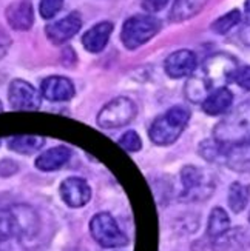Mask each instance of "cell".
Listing matches in <instances>:
<instances>
[{"instance_id": "1", "label": "cell", "mask_w": 250, "mask_h": 251, "mask_svg": "<svg viewBox=\"0 0 250 251\" xmlns=\"http://www.w3.org/2000/svg\"><path fill=\"white\" fill-rule=\"evenodd\" d=\"M213 140L222 150L250 145V100L238 105L213 129Z\"/></svg>"}, {"instance_id": "2", "label": "cell", "mask_w": 250, "mask_h": 251, "mask_svg": "<svg viewBox=\"0 0 250 251\" xmlns=\"http://www.w3.org/2000/svg\"><path fill=\"white\" fill-rule=\"evenodd\" d=\"M190 121V111L186 106H173L162 116L155 119L148 129V136L151 142L156 145L166 147L170 145L182 134Z\"/></svg>"}, {"instance_id": "3", "label": "cell", "mask_w": 250, "mask_h": 251, "mask_svg": "<svg viewBox=\"0 0 250 251\" xmlns=\"http://www.w3.org/2000/svg\"><path fill=\"white\" fill-rule=\"evenodd\" d=\"M161 28L159 20L151 16H133L125 20L121 31V40L128 50H136L153 39Z\"/></svg>"}, {"instance_id": "4", "label": "cell", "mask_w": 250, "mask_h": 251, "mask_svg": "<svg viewBox=\"0 0 250 251\" xmlns=\"http://www.w3.org/2000/svg\"><path fill=\"white\" fill-rule=\"evenodd\" d=\"M90 231L94 241L105 248H121L128 244L127 234L117 226L114 217L108 213H99L93 217Z\"/></svg>"}, {"instance_id": "5", "label": "cell", "mask_w": 250, "mask_h": 251, "mask_svg": "<svg viewBox=\"0 0 250 251\" xmlns=\"http://www.w3.org/2000/svg\"><path fill=\"white\" fill-rule=\"evenodd\" d=\"M136 116V105L128 97H116L97 114V124L104 129H114L128 125Z\"/></svg>"}, {"instance_id": "6", "label": "cell", "mask_w": 250, "mask_h": 251, "mask_svg": "<svg viewBox=\"0 0 250 251\" xmlns=\"http://www.w3.org/2000/svg\"><path fill=\"white\" fill-rule=\"evenodd\" d=\"M184 193L182 198L189 201H202L213 191L212 176L198 167H186L181 173Z\"/></svg>"}, {"instance_id": "7", "label": "cell", "mask_w": 250, "mask_h": 251, "mask_svg": "<svg viewBox=\"0 0 250 251\" xmlns=\"http://www.w3.org/2000/svg\"><path fill=\"white\" fill-rule=\"evenodd\" d=\"M9 105L19 111H34L40 108V93L25 80H13L8 90Z\"/></svg>"}, {"instance_id": "8", "label": "cell", "mask_w": 250, "mask_h": 251, "mask_svg": "<svg viewBox=\"0 0 250 251\" xmlns=\"http://www.w3.org/2000/svg\"><path fill=\"white\" fill-rule=\"evenodd\" d=\"M60 198L71 208H81L91 198V188L86 180L81 177H68L60 183Z\"/></svg>"}, {"instance_id": "9", "label": "cell", "mask_w": 250, "mask_h": 251, "mask_svg": "<svg viewBox=\"0 0 250 251\" xmlns=\"http://www.w3.org/2000/svg\"><path fill=\"white\" fill-rule=\"evenodd\" d=\"M166 73L173 79L187 77L196 70V56L190 50H178L166 59Z\"/></svg>"}, {"instance_id": "10", "label": "cell", "mask_w": 250, "mask_h": 251, "mask_svg": "<svg viewBox=\"0 0 250 251\" xmlns=\"http://www.w3.org/2000/svg\"><path fill=\"white\" fill-rule=\"evenodd\" d=\"M82 26V20L78 13L68 14L67 17H63L57 22H53L45 29L48 39L54 43V45H60L74 37L79 32Z\"/></svg>"}, {"instance_id": "11", "label": "cell", "mask_w": 250, "mask_h": 251, "mask_svg": "<svg viewBox=\"0 0 250 251\" xmlns=\"http://www.w3.org/2000/svg\"><path fill=\"white\" fill-rule=\"evenodd\" d=\"M40 94L45 97L47 100H51V102L70 100L74 96V85L67 77L51 75V77H48L42 82Z\"/></svg>"}, {"instance_id": "12", "label": "cell", "mask_w": 250, "mask_h": 251, "mask_svg": "<svg viewBox=\"0 0 250 251\" xmlns=\"http://www.w3.org/2000/svg\"><path fill=\"white\" fill-rule=\"evenodd\" d=\"M6 20L11 28L27 31L34 24V9L28 0H17L6 8Z\"/></svg>"}, {"instance_id": "13", "label": "cell", "mask_w": 250, "mask_h": 251, "mask_svg": "<svg viewBox=\"0 0 250 251\" xmlns=\"http://www.w3.org/2000/svg\"><path fill=\"white\" fill-rule=\"evenodd\" d=\"M111 32H113L111 22H101V24L94 25L82 37L85 50L90 52H101L107 47L108 40H110Z\"/></svg>"}, {"instance_id": "14", "label": "cell", "mask_w": 250, "mask_h": 251, "mask_svg": "<svg viewBox=\"0 0 250 251\" xmlns=\"http://www.w3.org/2000/svg\"><path fill=\"white\" fill-rule=\"evenodd\" d=\"M233 102V94L225 86L213 90L202 102V110L209 116H220L224 113H229Z\"/></svg>"}, {"instance_id": "15", "label": "cell", "mask_w": 250, "mask_h": 251, "mask_svg": "<svg viewBox=\"0 0 250 251\" xmlns=\"http://www.w3.org/2000/svg\"><path fill=\"white\" fill-rule=\"evenodd\" d=\"M71 157V150L67 147H54L47 151H43L42 154L36 159V168L40 171H56L62 168Z\"/></svg>"}, {"instance_id": "16", "label": "cell", "mask_w": 250, "mask_h": 251, "mask_svg": "<svg viewBox=\"0 0 250 251\" xmlns=\"http://www.w3.org/2000/svg\"><path fill=\"white\" fill-rule=\"evenodd\" d=\"M247 245V233L244 230H227L220 237L213 239L215 251H243Z\"/></svg>"}, {"instance_id": "17", "label": "cell", "mask_w": 250, "mask_h": 251, "mask_svg": "<svg viewBox=\"0 0 250 251\" xmlns=\"http://www.w3.org/2000/svg\"><path fill=\"white\" fill-rule=\"evenodd\" d=\"M207 2L209 0H175L171 6L170 19L173 22L187 20L194 14H198Z\"/></svg>"}, {"instance_id": "18", "label": "cell", "mask_w": 250, "mask_h": 251, "mask_svg": "<svg viewBox=\"0 0 250 251\" xmlns=\"http://www.w3.org/2000/svg\"><path fill=\"white\" fill-rule=\"evenodd\" d=\"M222 159L232 170L250 171V145L224 150Z\"/></svg>"}, {"instance_id": "19", "label": "cell", "mask_w": 250, "mask_h": 251, "mask_svg": "<svg viewBox=\"0 0 250 251\" xmlns=\"http://www.w3.org/2000/svg\"><path fill=\"white\" fill-rule=\"evenodd\" d=\"M227 230H230V219L229 214H227L222 208L216 206L212 210L210 217H209V224H207V236L212 239L220 237L224 234Z\"/></svg>"}, {"instance_id": "20", "label": "cell", "mask_w": 250, "mask_h": 251, "mask_svg": "<svg viewBox=\"0 0 250 251\" xmlns=\"http://www.w3.org/2000/svg\"><path fill=\"white\" fill-rule=\"evenodd\" d=\"M45 144V139L39 136H14L9 139L8 147L20 154H32L34 151L40 150Z\"/></svg>"}, {"instance_id": "21", "label": "cell", "mask_w": 250, "mask_h": 251, "mask_svg": "<svg viewBox=\"0 0 250 251\" xmlns=\"http://www.w3.org/2000/svg\"><path fill=\"white\" fill-rule=\"evenodd\" d=\"M249 198H250V193L249 188L246 187L244 183L241 182H235L230 185V190H229V206L232 208L233 213H241L247 203H249Z\"/></svg>"}, {"instance_id": "22", "label": "cell", "mask_w": 250, "mask_h": 251, "mask_svg": "<svg viewBox=\"0 0 250 251\" xmlns=\"http://www.w3.org/2000/svg\"><path fill=\"white\" fill-rule=\"evenodd\" d=\"M241 22V13L238 9H233L230 13L224 14L222 17H220L218 20L213 22L212 29L216 32V34H225L229 32L233 26H236Z\"/></svg>"}, {"instance_id": "23", "label": "cell", "mask_w": 250, "mask_h": 251, "mask_svg": "<svg viewBox=\"0 0 250 251\" xmlns=\"http://www.w3.org/2000/svg\"><path fill=\"white\" fill-rule=\"evenodd\" d=\"M117 144L127 152H138L140 148H142L140 137L138 136V133H135V131H127V133H124V136L121 137V140H119Z\"/></svg>"}, {"instance_id": "24", "label": "cell", "mask_w": 250, "mask_h": 251, "mask_svg": "<svg viewBox=\"0 0 250 251\" xmlns=\"http://www.w3.org/2000/svg\"><path fill=\"white\" fill-rule=\"evenodd\" d=\"M63 0H40V16L43 19H53L62 9Z\"/></svg>"}, {"instance_id": "25", "label": "cell", "mask_w": 250, "mask_h": 251, "mask_svg": "<svg viewBox=\"0 0 250 251\" xmlns=\"http://www.w3.org/2000/svg\"><path fill=\"white\" fill-rule=\"evenodd\" d=\"M230 82H235L238 86H241L243 90L250 91V67L236 68L232 74Z\"/></svg>"}, {"instance_id": "26", "label": "cell", "mask_w": 250, "mask_h": 251, "mask_svg": "<svg viewBox=\"0 0 250 251\" xmlns=\"http://www.w3.org/2000/svg\"><path fill=\"white\" fill-rule=\"evenodd\" d=\"M170 0H142L140 5L147 11V13H158V11L164 9Z\"/></svg>"}, {"instance_id": "27", "label": "cell", "mask_w": 250, "mask_h": 251, "mask_svg": "<svg viewBox=\"0 0 250 251\" xmlns=\"http://www.w3.org/2000/svg\"><path fill=\"white\" fill-rule=\"evenodd\" d=\"M11 47V37L0 28V59H2Z\"/></svg>"}, {"instance_id": "28", "label": "cell", "mask_w": 250, "mask_h": 251, "mask_svg": "<svg viewBox=\"0 0 250 251\" xmlns=\"http://www.w3.org/2000/svg\"><path fill=\"white\" fill-rule=\"evenodd\" d=\"M246 9H247V14L250 16V0H246Z\"/></svg>"}, {"instance_id": "29", "label": "cell", "mask_w": 250, "mask_h": 251, "mask_svg": "<svg viewBox=\"0 0 250 251\" xmlns=\"http://www.w3.org/2000/svg\"><path fill=\"white\" fill-rule=\"evenodd\" d=\"M0 111H2V105H0Z\"/></svg>"}, {"instance_id": "30", "label": "cell", "mask_w": 250, "mask_h": 251, "mask_svg": "<svg viewBox=\"0 0 250 251\" xmlns=\"http://www.w3.org/2000/svg\"><path fill=\"white\" fill-rule=\"evenodd\" d=\"M249 221H250V216H249Z\"/></svg>"}]
</instances>
